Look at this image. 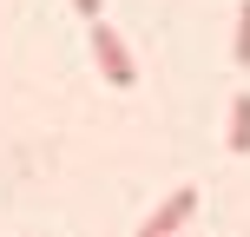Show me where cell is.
<instances>
[{
	"mask_svg": "<svg viewBox=\"0 0 250 237\" xmlns=\"http://www.w3.org/2000/svg\"><path fill=\"white\" fill-rule=\"evenodd\" d=\"M230 151H237V158H250V92H237V99H230Z\"/></svg>",
	"mask_w": 250,
	"mask_h": 237,
	"instance_id": "obj_3",
	"label": "cell"
},
{
	"mask_svg": "<svg viewBox=\"0 0 250 237\" xmlns=\"http://www.w3.org/2000/svg\"><path fill=\"white\" fill-rule=\"evenodd\" d=\"M92 60H99V73L112 79L119 92L138 79V66H132V46H125V40H119V26H105V20H92Z\"/></svg>",
	"mask_w": 250,
	"mask_h": 237,
	"instance_id": "obj_1",
	"label": "cell"
},
{
	"mask_svg": "<svg viewBox=\"0 0 250 237\" xmlns=\"http://www.w3.org/2000/svg\"><path fill=\"white\" fill-rule=\"evenodd\" d=\"M237 66H244V73H250V0H244V7H237Z\"/></svg>",
	"mask_w": 250,
	"mask_h": 237,
	"instance_id": "obj_4",
	"label": "cell"
},
{
	"mask_svg": "<svg viewBox=\"0 0 250 237\" xmlns=\"http://www.w3.org/2000/svg\"><path fill=\"white\" fill-rule=\"evenodd\" d=\"M73 7L86 13V20H99V13H105V0H73Z\"/></svg>",
	"mask_w": 250,
	"mask_h": 237,
	"instance_id": "obj_5",
	"label": "cell"
},
{
	"mask_svg": "<svg viewBox=\"0 0 250 237\" xmlns=\"http://www.w3.org/2000/svg\"><path fill=\"white\" fill-rule=\"evenodd\" d=\"M191 217H198V191H191V185H178L171 198H165L158 211H151L145 224H138V237H178V231L191 224Z\"/></svg>",
	"mask_w": 250,
	"mask_h": 237,
	"instance_id": "obj_2",
	"label": "cell"
}]
</instances>
